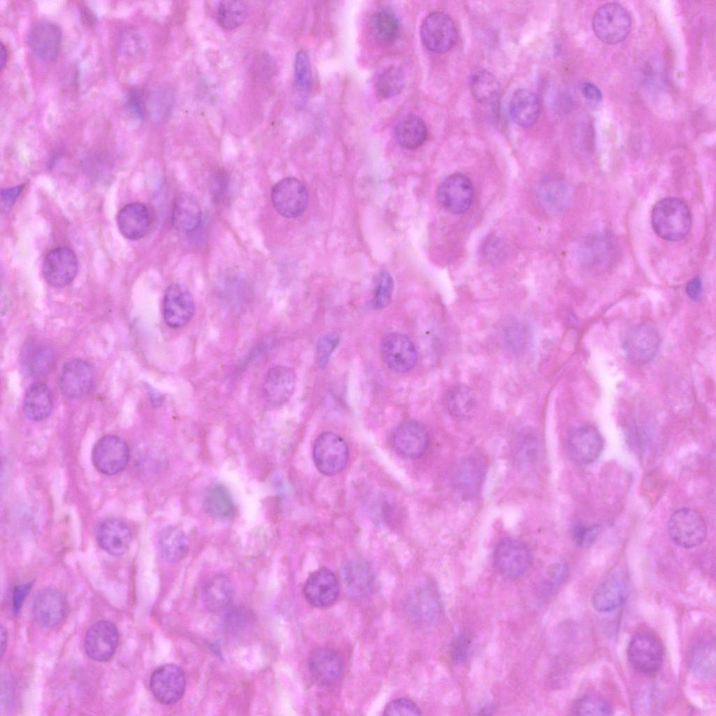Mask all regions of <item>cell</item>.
Listing matches in <instances>:
<instances>
[{"label": "cell", "instance_id": "6da1fadb", "mask_svg": "<svg viewBox=\"0 0 716 716\" xmlns=\"http://www.w3.org/2000/svg\"><path fill=\"white\" fill-rule=\"evenodd\" d=\"M651 222L654 231L661 238L678 241L684 238L691 227V213L680 199L667 197L653 208Z\"/></svg>", "mask_w": 716, "mask_h": 716}, {"label": "cell", "instance_id": "7a4b0ae2", "mask_svg": "<svg viewBox=\"0 0 716 716\" xmlns=\"http://www.w3.org/2000/svg\"><path fill=\"white\" fill-rule=\"evenodd\" d=\"M664 656L659 638L647 629H641L631 637L627 647V657L638 673L652 675L660 669Z\"/></svg>", "mask_w": 716, "mask_h": 716}, {"label": "cell", "instance_id": "3957f363", "mask_svg": "<svg viewBox=\"0 0 716 716\" xmlns=\"http://www.w3.org/2000/svg\"><path fill=\"white\" fill-rule=\"evenodd\" d=\"M592 28L597 38L607 44L624 41L631 29V18L627 10L617 3L600 6L592 18Z\"/></svg>", "mask_w": 716, "mask_h": 716}, {"label": "cell", "instance_id": "277c9868", "mask_svg": "<svg viewBox=\"0 0 716 716\" xmlns=\"http://www.w3.org/2000/svg\"><path fill=\"white\" fill-rule=\"evenodd\" d=\"M313 457L318 471L328 476L336 475L346 466L349 450L345 441L338 434L327 431L315 440Z\"/></svg>", "mask_w": 716, "mask_h": 716}, {"label": "cell", "instance_id": "5b68a950", "mask_svg": "<svg viewBox=\"0 0 716 716\" xmlns=\"http://www.w3.org/2000/svg\"><path fill=\"white\" fill-rule=\"evenodd\" d=\"M668 530L672 541L683 548L689 549L701 544L707 529L701 515L691 508H681L671 516Z\"/></svg>", "mask_w": 716, "mask_h": 716}, {"label": "cell", "instance_id": "8992f818", "mask_svg": "<svg viewBox=\"0 0 716 716\" xmlns=\"http://www.w3.org/2000/svg\"><path fill=\"white\" fill-rule=\"evenodd\" d=\"M531 564V554L527 545L520 540L506 538L496 546L494 564L505 578L515 580L524 575Z\"/></svg>", "mask_w": 716, "mask_h": 716}, {"label": "cell", "instance_id": "52a82bcc", "mask_svg": "<svg viewBox=\"0 0 716 716\" xmlns=\"http://www.w3.org/2000/svg\"><path fill=\"white\" fill-rule=\"evenodd\" d=\"M457 29L452 18L441 12L427 15L422 23L420 36L430 51L444 53L450 50L457 39Z\"/></svg>", "mask_w": 716, "mask_h": 716}, {"label": "cell", "instance_id": "ba28073f", "mask_svg": "<svg viewBox=\"0 0 716 716\" xmlns=\"http://www.w3.org/2000/svg\"><path fill=\"white\" fill-rule=\"evenodd\" d=\"M129 459V448L120 437L107 435L101 438L94 445L92 460L100 473L115 475L124 469Z\"/></svg>", "mask_w": 716, "mask_h": 716}, {"label": "cell", "instance_id": "9c48e42d", "mask_svg": "<svg viewBox=\"0 0 716 716\" xmlns=\"http://www.w3.org/2000/svg\"><path fill=\"white\" fill-rule=\"evenodd\" d=\"M660 336L656 328L648 323L633 326L623 341V350L628 359L636 364H645L656 355Z\"/></svg>", "mask_w": 716, "mask_h": 716}, {"label": "cell", "instance_id": "30bf717a", "mask_svg": "<svg viewBox=\"0 0 716 716\" xmlns=\"http://www.w3.org/2000/svg\"><path fill=\"white\" fill-rule=\"evenodd\" d=\"M186 687L183 671L173 664L157 668L150 678V688L154 697L161 703L171 705L182 697Z\"/></svg>", "mask_w": 716, "mask_h": 716}, {"label": "cell", "instance_id": "8fae6325", "mask_svg": "<svg viewBox=\"0 0 716 716\" xmlns=\"http://www.w3.org/2000/svg\"><path fill=\"white\" fill-rule=\"evenodd\" d=\"M271 196L276 211L285 217L299 216L308 205V191L305 185L294 178H286L277 182Z\"/></svg>", "mask_w": 716, "mask_h": 716}, {"label": "cell", "instance_id": "7c38bea8", "mask_svg": "<svg viewBox=\"0 0 716 716\" xmlns=\"http://www.w3.org/2000/svg\"><path fill=\"white\" fill-rule=\"evenodd\" d=\"M473 195L471 180L464 174L457 173L446 177L438 185L437 199L440 205L448 212L459 215L470 208Z\"/></svg>", "mask_w": 716, "mask_h": 716}, {"label": "cell", "instance_id": "4fadbf2b", "mask_svg": "<svg viewBox=\"0 0 716 716\" xmlns=\"http://www.w3.org/2000/svg\"><path fill=\"white\" fill-rule=\"evenodd\" d=\"M78 266L77 257L70 248L57 247L49 251L45 257L43 274L50 285L63 287L75 279Z\"/></svg>", "mask_w": 716, "mask_h": 716}, {"label": "cell", "instance_id": "5bb4252c", "mask_svg": "<svg viewBox=\"0 0 716 716\" xmlns=\"http://www.w3.org/2000/svg\"><path fill=\"white\" fill-rule=\"evenodd\" d=\"M380 355L392 370L405 373L412 370L417 362V354L412 340L399 332L387 335L380 344Z\"/></svg>", "mask_w": 716, "mask_h": 716}, {"label": "cell", "instance_id": "9a60e30c", "mask_svg": "<svg viewBox=\"0 0 716 716\" xmlns=\"http://www.w3.org/2000/svg\"><path fill=\"white\" fill-rule=\"evenodd\" d=\"M194 302L189 290L183 285L173 283L166 290L163 301V316L173 329L185 327L192 320Z\"/></svg>", "mask_w": 716, "mask_h": 716}, {"label": "cell", "instance_id": "2e32d148", "mask_svg": "<svg viewBox=\"0 0 716 716\" xmlns=\"http://www.w3.org/2000/svg\"><path fill=\"white\" fill-rule=\"evenodd\" d=\"M66 610L64 596L54 588H43L34 596L31 614L34 621L43 627L59 626L66 617Z\"/></svg>", "mask_w": 716, "mask_h": 716}, {"label": "cell", "instance_id": "e0dca14e", "mask_svg": "<svg viewBox=\"0 0 716 716\" xmlns=\"http://www.w3.org/2000/svg\"><path fill=\"white\" fill-rule=\"evenodd\" d=\"M392 443L395 451L406 459H417L422 456L429 445V434L420 422L407 420L394 429Z\"/></svg>", "mask_w": 716, "mask_h": 716}, {"label": "cell", "instance_id": "ac0fdd59", "mask_svg": "<svg viewBox=\"0 0 716 716\" xmlns=\"http://www.w3.org/2000/svg\"><path fill=\"white\" fill-rule=\"evenodd\" d=\"M603 448V439L596 427L583 424L575 429L568 439V452L577 464L587 465L594 462Z\"/></svg>", "mask_w": 716, "mask_h": 716}, {"label": "cell", "instance_id": "d6986e66", "mask_svg": "<svg viewBox=\"0 0 716 716\" xmlns=\"http://www.w3.org/2000/svg\"><path fill=\"white\" fill-rule=\"evenodd\" d=\"M94 380L91 365L80 359H71L62 368L59 386L62 394L67 399L83 397L90 392Z\"/></svg>", "mask_w": 716, "mask_h": 716}, {"label": "cell", "instance_id": "ffe728a7", "mask_svg": "<svg viewBox=\"0 0 716 716\" xmlns=\"http://www.w3.org/2000/svg\"><path fill=\"white\" fill-rule=\"evenodd\" d=\"M118 642L119 632L116 626L109 621L99 620L87 631L85 650L92 660L106 661L114 655Z\"/></svg>", "mask_w": 716, "mask_h": 716}, {"label": "cell", "instance_id": "44dd1931", "mask_svg": "<svg viewBox=\"0 0 716 716\" xmlns=\"http://www.w3.org/2000/svg\"><path fill=\"white\" fill-rule=\"evenodd\" d=\"M62 30L56 23L38 20L31 27L27 43L33 53L38 58L50 61L55 59L60 51Z\"/></svg>", "mask_w": 716, "mask_h": 716}, {"label": "cell", "instance_id": "7402d4cb", "mask_svg": "<svg viewBox=\"0 0 716 716\" xmlns=\"http://www.w3.org/2000/svg\"><path fill=\"white\" fill-rule=\"evenodd\" d=\"M306 600L317 608L333 604L339 594V582L334 573L327 568H320L312 573L306 580L303 589Z\"/></svg>", "mask_w": 716, "mask_h": 716}, {"label": "cell", "instance_id": "603a6c76", "mask_svg": "<svg viewBox=\"0 0 716 716\" xmlns=\"http://www.w3.org/2000/svg\"><path fill=\"white\" fill-rule=\"evenodd\" d=\"M311 676L320 685L329 686L336 682L344 671V661L340 653L329 647L313 650L308 660Z\"/></svg>", "mask_w": 716, "mask_h": 716}, {"label": "cell", "instance_id": "cb8c5ba5", "mask_svg": "<svg viewBox=\"0 0 716 716\" xmlns=\"http://www.w3.org/2000/svg\"><path fill=\"white\" fill-rule=\"evenodd\" d=\"M296 386V374L286 366H275L266 373L262 391L266 401L274 406L285 404L291 399Z\"/></svg>", "mask_w": 716, "mask_h": 716}, {"label": "cell", "instance_id": "d4e9b609", "mask_svg": "<svg viewBox=\"0 0 716 716\" xmlns=\"http://www.w3.org/2000/svg\"><path fill=\"white\" fill-rule=\"evenodd\" d=\"M627 592L624 575L615 571L607 576L594 589L592 596L593 608L600 613L611 612L625 601Z\"/></svg>", "mask_w": 716, "mask_h": 716}, {"label": "cell", "instance_id": "484cf974", "mask_svg": "<svg viewBox=\"0 0 716 716\" xmlns=\"http://www.w3.org/2000/svg\"><path fill=\"white\" fill-rule=\"evenodd\" d=\"M96 539L99 547L114 556L123 554L131 540V532L122 520L108 518L99 523L96 529Z\"/></svg>", "mask_w": 716, "mask_h": 716}, {"label": "cell", "instance_id": "4316f807", "mask_svg": "<svg viewBox=\"0 0 716 716\" xmlns=\"http://www.w3.org/2000/svg\"><path fill=\"white\" fill-rule=\"evenodd\" d=\"M341 575L345 592L352 599H362L373 588V573L369 564L362 559L348 561L342 567Z\"/></svg>", "mask_w": 716, "mask_h": 716}, {"label": "cell", "instance_id": "83f0119b", "mask_svg": "<svg viewBox=\"0 0 716 716\" xmlns=\"http://www.w3.org/2000/svg\"><path fill=\"white\" fill-rule=\"evenodd\" d=\"M152 219L149 208L143 203L133 202L124 206L117 216L120 233L129 240H138L148 233Z\"/></svg>", "mask_w": 716, "mask_h": 716}, {"label": "cell", "instance_id": "f1b7e54d", "mask_svg": "<svg viewBox=\"0 0 716 716\" xmlns=\"http://www.w3.org/2000/svg\"><path fill=\"white\" fill-rule=\"evenodd\" d=\"M485 475V465L483 461L474 456L463 459L456 471V487L464 498L470 499L476 496L480 490Z\"/></svg>", "mask_w": 716, "mask_h": 716}, {"label": "cell", "instance_id": "f546056e", "mask_svg": "<svg viewBox=\"0 0 716 716\" xmlns=\"http://www.w3.org/2000/svg\"><path fill=\"white\" fill-rule=\"evenodd\" d=\"M234 592L233 583L227 576L215 575L208 579L202 587L203 603L208 611L218 613L230 606Z\"/></svg>", "mask_w": 716, "mask_h": 716}, {"label": "cell", "instance_id": "4dcf8cb0", "mask_svg": "<svg viewBox=\"0 0 716 716\" xmlns=\"http://www.w3.org/2000/svg\"><path fill=\"white\" fill-rule=\"evenodd\" d=\"M201 221V210L197 200L189 193H181L174 199L171 210L173 227L182 233L195 231Z\"/></svg>", "mask_w": 716, "mask_h": 716}, {"label": "cell", "instance_id": "1f68e13d", "mask_svg": "<svg viewBox=\"0 0 716 716\" xmlns=\"http://www.w3.org/2000/svg\"><path fill=\"white\" fill-rule=\"evenodd\" d=\"M510 115L519 126L528 128L538 119L540 102L538 96L527 89H518L511 98L509 105Z\"/></svg>", "mask_w": 716, "mask_h": 716}, {"label": "cell", "instance_id": "d6a6232c", "mask_svg": "<svg viewBox=\"0 0 716 716\" xmlns=\"http://www.w3.org/2000/svg\"><path fill=\"white\" fill-rule=\"evenodd\" d=\"M53 408L52 392L47 385L37 382L27 389L23 402V410L27 418L42 421L47 418Z\"/></svg>", "mask_w": 716, "mask_h": 716}, {"label": "cell", "instance_id": "836d02e7", "mask_svg": "<svg viewBox=\"0 0 716 716\" xmlns=\"http://www.w3.org/2000/svg\"><path fill=\"white\" fill-rule=\"evenodd\" d=\"M445 406L448 413L457 420L471 418L477 409V399L473 390L468 386L456 384L446 391Z\"/></svg>", "mask_w": 716, "mask_h": 716}, {"label": "cell", "instance_id": "e575fe53", "mask_svg": "<svg viewBox=\"0 0 716 716\" xmlns=\"http://www.w3.org/2000/svg\"><path fill=\"white\" fill-rule=\"evenodd\" d=\"M427 127L424 122L413 114L401 117L394 127V135L397 142L403 148L413 150L419 148L426 141Z\"/></svg>", "mask_w": 716, "mask_h": 716}, {"label": "cell", "instance_id": "d590c367", "mask_svg": "<svg viewBox=\"0 0 716 716\" xmlns=\"http://www.w3.org/2000/svg\"><path fill=\"white\" fill-rule=\"evenodd\" d=\"M22 365L28 375L34 378L45 376L52 369L55 362L54 353L41 344H31L22 352Z\"/></svg>", "mask_w": 716, "mask_h": 716}, {"label": "cell", "instance_id": "8d00e7d4", "mask_svg": "<svg viewBox=\"0 0 716 716\" xmlns=\"http://www.w3.org/2000/svg\"><path fill=\"white\" fill-rule=\"evenodd\" d=\"M159 550L170 562H178L189 552V541L185 533L176 526L164 528L159 536Z\"/></svg>", "mask_w": 716, "mask_h": 716}, {"label": "cell", "instance_id": "74e56055", "mask_svg": "<svg viewBox=\"0 0 716 716\" xmlns=\"http://www.w3.org/2000/svg\"><path fill=\"white\" fill-rule=\"evenodd\" d=\"M469 87L474 99L480 103L496 105L500 94V85L495 76L486 70L471 74Z\"/></svg>", "mask_w": 716, "mask_h": 716}, {"label": "cell", "instance_id": "f35d334b", "mask_svg": "<svg viewBox=\"0 0 716 716\" xmlns=\"http://www.w3.org/2000/svg\"><path fill=\"white\" fill-rule=\"evenodd\" d=\"M537 193L543 204L554 210L561 209L569 198L567 184L556 176H547L540 180Z\"/></svg>", "mask_w": 716, "mask_h": 716}, {"label": "cell", "instance_id": "ab89813d", "mask_svg": "<svg viewBox=\"0 0 716 716\" xmlns=\"http://www.w3.org/2000/svg\"><path fill=\"white\" fill-rule=\"evenodd\" d=\"M204 507L210 516L219 520L229 517L234 512L231 494L224 486L220 484L213 485L206 490Z\"/></svg>", "mask_w": 716, "mask_h": 716}, {"label": "cell", "instance_id": "60d3db41", "mask_svg": "<svg viewBox=\"0 0 716 716\" xmlns=\"http://www.w3.org/2000/svg\"><path fill=\"white\" fill-rule=\"evenodd\" d=\"M399 21L396 14L388 8L378 10L371 18V34L381 43H391L395 41L399 32Z\"/></svg>", "mask_w": 716, "mask_h": 716}, {"label": "cell", "instance_id": "b9f144b4", "mask_svg": "<svg viewBox=\"0 0 716 716\" xmlns=\"http://www.w3.org/2000/svg\"><path fill=\"white\" fill-rule=\"evenodd\" d=\"M294 84L296 103L301 106L306 103L312 87L310 60L303 50H299L295 57Z\"/></svg>", "mask_w": 716, "mask_h": 716}, {"label": "cell", "instance_id": "7bdbcfd3", "mask_svg": "<svg viewBox=\"0 0 716 716\" xmlns=\"http://www.w3.org/2000/svg\"><path fill=\"white\" fill-rule=\"evenodd\" d=\"M248 15L247 4L243 1H222L217 6L215 17L219 24L225 29H234L241 26Z\"/></svg>", "mask_w": 716, "mask_h": 716}, {"label": "cell", "instance_id": "ee69618b", "mask_svg": "<svg viewBox=\"0 0 716 716\" xmlns=\"http://www.w3.org/2000/svg\"><path fill=\"white\" fill-rule=\"evenodd\" d=\"M405 84V75L400 67L390 66L378 75L375 88L378 94L383 99H389L399 94Z\"/></svg>", "mask_w": 716, "mask_h": 716}, {"label": "cell", "instance_id": "f6af8a7d", "mask_svg": "<svg viewBox=\"0 0 716 716\" xmlns=\"http://www.w3.org/2000/svg\"><path fill=\"white\" fill-rule=\"evenodd\" d=\"M715 646L710 642L699 643L692 654L691 666L694 673L703 678L715 674Z\"/></svg>", "mask_w": 716, "mask_h": 716}, {"label": "cell", "instance_id": "bcb514c9", "mask_svg": "<svg viewBox=\"0 0 716 716\" xmlns=\"http://www.w3.org/2000/svg\"><path fill=\"white\" fill-rule=\"evenodd\" d=\"M610 255V248L606 241L600 237H592L585 242L582 257L586 265L599 268L606 265Z\"/></svg>", "mask_w": 716, "mask_h": 716}, {"label": "cell", "instance_id": "7dc6e473", "mask_svg": "<svg viewBox=\"0 0 716 716\" xmlns=\"http://www.w3.org/2000/svg\"><path fill=\"white\" fill-rule=\"evenodd\" d=\"M571 712L575 715H609L613 709L608 701L596 694L581 697L573 706Z\"/></svg>", "mask_w": 716, "mask_h": 716}, {"label": "cell", "instance_id": "c3c4849f", "mask_svg": "<svg viewBox=\"0 0 716 716\" xmlns=\"http://www.w3.org/2000/svg\"><path fill=\"white\" fill-rule=\"evenodd\" d=\"M394 282L390 274L385 270H380L375 278V288L373 306L376 309L386 307L391 301Z\"/></svg>", "mask_w": 716, "mask_h": 716}, {"label": "cell", "instance_id": "681fc988", "mask_svg": "<svg viewBox=\"0 0 716 716\" xmlns=\"http://www.w3.org/2000/svg\"><path fill=\"white\" fill-rule=\"evenodd\" d=\"M414 613L420 619L429 621L434 619L438 612V603L432 592L422 588L414 595Z\"/></svg>", "mask_w": 716, "mask_h": 716}, {"label": "cell", "instance_id": "f907efd6", "mask_svg": "<svg viewBox=\"0 0 716 716\" xmlns=\"http://www.w3.org/2000/svg\"><path fill=\"white\" fill-rule=\"evenodd\" d=\"M125 107L136 120L142 121L146 115V105L143 92L136 87L130 89L126 96Z\"/></svg>", "mask_w": 716, "mask_h": 716}, {"label": "cell", "instance_id": "816d5d0a", "mask_svg": "<svg viewBox=\"0 0 716 716\" xmlns=\"http://www.w3.org/2000/svg\"><path fill=\"white\" fill-rule=\"evenodd\" d=\"M421 714V710L416 703L406 698H398L391 701L386 706L383 713V715L389 716H409Z\"/></svg>", "mask_w": 716, "mask_h": 716}, {"label": "cell", "instance_id": "f5cc1de1", "mask_svg": "<svg viewBox=\"0 0 716 716\" xmlns=\"http://www.w3.org/2000/svg\"><path fill=\"white\" fill-rule=\"evenodd\" d=\"M338 343L339 336L336 333L326 334L320 339L317 347V358L320 367H325Z\"/></svg>", "mask_w": 716, "mask_h": 716}, {"label": "cell", "instance_id": "db71d44e", "mask_svg": "<svg viewBox=\"0 0 716 716\" xmlns=\"http://www.w3.org/2000/svg\"><path fill=\"white\" fill-rule=\"evenodd\" d=\"M601 531L599 525H592L589 527L578 524L573 529V538L575 543L581 547L591 546Z\"/></svg>", "mask_w": 716, "mask_h": 716}, {"label": "cell", "instance_id": "11a10c76", "mask_svg": "<svg viewBox=\"0 0 716 716\" xmlns=\"http://www.w3.org/2000/svg\"><path fill=\"white\" fill-rule=\"evenodd\" d=\"M516 458L523 465L531 464L537 453V444L534 438L525 437L515 449Z\"/></svg>", "mask_w": 716, "mask_h": 716}, {"label": "cell", "instance_id": "9f6ffc18", "mask_svg": "<svg viewBox=\"0 0 716 716\" xmlns=\"http://www.w3.org/2000/svg\"><path fill=\"white\" fill-rule=\"evenodd\" d=\"M227 615V616L225 618L227 626L231 630L232 629V631L235 630L238 631L240 629H242L246 626L248 621V614L243 609H231L229 611Z\"/></svg>", "mask_w": 716, "mask_h": 716}, {"label": "cell", "instance_id": "6f0895ef", "mask_svg": "<svg viewBox=\"0 0 716 716\" xmlns=\"http://www.w3.org/2000/svg\"><path fill=\"white\" fill-rule=\"evenodd\" d=\"M31 586L32 584L29 582L15 587L12 596L13 610L15 613H17L20 610Z\"/></svg>", "mask_w": 716, "mask_h": 716}, {"label": "cell", "instance_id": "680465c9", "mask_svg": "<svg viewBox=\"0 0 716 716\" xmlns=\"http://www.w3.org/2000/svg\"><path fill=\"white\" fill-rule=\"evenodd\" d=\"M23 185L16 186L12 188L2 189L1 191V205L2 210H8L18 196L20 194Z\"/></svg>", "mask_w": 716, "mask_h": 716}, {"label": "cell", "instance_id": "91938a15", "mask_svg": "<svg viewBox=\"0 0 716 716\" xmlns=\"http://www.w3.org/2000/svg\"><path fill=\"white\" fill-rule=\"evenodd\" d=\"M580 90L585 99L593 105L599 104L602 101V94L600 90L592 83H582Z\"/></svg>", "mask_w": 716, "mask_h": 716}, {"label": "cell", "instance_id": "94428289", "mask_svg": "<svg viewBox=\"0 0 716 716\" xmlns=\"http://www.w3.org/2000/svg\"><path fill=\"white\" fill-rule=\"evenodd\" d=\"M567 572L568 566L565 562H556L551 566L547 571V580L551 585H557L564 580Z\"/></svg>", "mask_w": 716, "mask_h": 716}, {"label": "cell", "instance_id": "6125c7cd", "mask_svg": "<svg viewBox=\"0 0 716 716\" xmlns=\"http://www.w3.org/2000/svg\"><path fill=\"white\" fill-rule=\"evenodd\" d=\"M686 293L687 296L692 300L696 301L699 299L703 291V282L699 276H696L691 279L687 284L685 287Z\"/></svg>", "mask_w": 716, "mask_h": 716}, {"label": "cell", "instance_id": "be15d7a7", "mask_svg": "<svg viewBox=\"0 0 716 716\" xmlns=\"http://www.w3.org/2000/svg\"><path fill=\"white\" fill-rule=\"evenodd\" d=\"M468 640L464 636L459 637L453 648V656L456 661H461L466 655L468 650Z\"/></svg>", "mask_w": 716, "mask_h": 716}, {"label": "cell", "instance_id": "e7e4bbea", "mask_svg": "<svg viewBox=\"0 0 716 716\" xmlns=\"http://www.w3.org/2000/svg\"><path fill=\"white\" fill-rule=\"evenodd\" d=\"M1 656L3 657L6 650V645L8 642V636L6 629L3 626H1Z\"/></svg>", "mask_w": 716, "mask_h": 716}, {"label": "cell", "instance_id": "03108f58", "mask_svg": "<svg viewBox=\"0 0 716 716\" xmlns=\"http://www.w3.org/2000/svg\"><path fill=\"white\" fill-rule=\"evenodd\" d=\"M0 55H1V58H0L1 69L2 70L3 69V67H4V66H5V64L6 62V61H7V57H8V52H7L6 48L5 47L4 44L2 43H1V54H0Z\"/></svg>", "mask_w": 716, "mask_h": 716}]
</instances>
